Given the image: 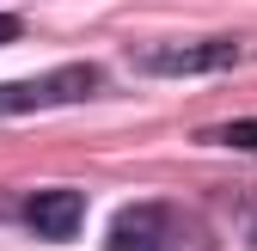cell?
<instances>
[{
    "mask_svg": "<svg viewBox=\"0 0 257 251\" xmlns=\"http://www.w3.org/2000/svg\"><path fill=\"white\" fill-rule=\"evenodd\" d=\"M104 86V74L92 61H68L55 74H31V80H7L0 86V116H31V110H61V104H86Z\"/></svg>",
    "mask_w": 257,
    "mask_h": 251,
    "instance_id": "1",
    "label": "cell"
},
{
    "mask_svg": "<svg viewBox=\"0 0 257 251\" xmlns=\"http://www.w3.org/2000/svg\"><path fill=\"white\" fill-rule=\"evenodd\" d=\"M245 43L214 37V43H178V49H141V74H220L239 68Z\"/></svg>",
    "mask_w": 257,
    "mask_h": 251,
    "instance_id": "2",
    "label": "cell"
},
{
    "mask_svg": "<svg viewBox=\"0 0 257 251\" xmlns=\"http://www.w3.org/2000/svg\"><path fill=\"white\" fill-rule=\"evenodd\" d=\"M166 233H172V214L159 202H128V208H116L104 245L110 251H166Z\"/></svg>",
    "mask_w": 257,
    "mask_h": 251,
    "instance_id": "3",
    "label": "cell"
},
{
    "mask_svg": "<svg viewBox=\"0 0 257 251\" xmlns=\"http://www.w3.org/2000/svg\"><path fill=\"white\" fill-rule=\"evenodd\" d=\"M25 227L43 233V239H74L86 227L80 190H37V196H25Z\"/></svg>",
    "mask_w": 257,
    "mask_h": 251,
    "instance_id": "4",
    "label": "cell"
},
{
    "mask_svg": "<svg viewBox=\"0 0 257 251\" xmlns=\"http://www.w3.org/2000/svg\"><path fill=\"white\" fill-rule=\"evenodd\" d=\"M202 141H214V147H239V153H257V116H239V122H220V129H208Z\"/></svg>",
    "mask_w": 257,
    "mask_h": 251,
    "instance_id": "5",
    "label": "cell"
},
{
    "mask_svg": "<svg viewBox=\"0 0 257 251\" xmlns=\"http://www.w3.org/2000/svg\"><path fill=\"white\" fill-rule=\"evenodd\" d=\"M19 31H25V25H19L13 13H0V43H13V37H19Z\"/></svg>",
    "mask_w": 257,
    "mask_h": 251,
    "instance_id": "6",
    "label": "cell"
}]
</instances>
